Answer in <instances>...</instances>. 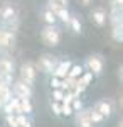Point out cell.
Listing matches in <instances>:
<instances>
[{
    "label": "cell",
    "instance_id": "cell-1",
    "mask_svg": "<svg viewBox=\"0 0 123 127\" xmlns=\"http://www.w3.org/2000/svg\"><path fill=\"white\" fill-rule=\"evenodd\" d=\"M42 41H44L47 46H57L59 41H61V32H59V29L52 27V26L49 24L46 29H42Z\"/></svg>",
    "mask_w": 123,
    "mask_h": 127
},
{
    "label": "cell",
    "instance_id": "cell-2",
    "mask_svg": "<svg viewBox=\"0 0 123 127\" xmlns=\"http://www.w3.org/2000/svg\"><path fill=\"white\" fill-rule=\"evenodd\" d=\"M20 78L24 83L27 85H32L34 80H36V69H34V64L32 63H24L20 66Z\"/></svg>",
    "mask_w": 123,
    "mask_h": 127
},
{
    "label": "cell",
    "instance_id": "cell-3",
    "mask_svg": "<svg viewBox=\"0 0 123 127\" xmlns=\"http://www.w3.org/2000/svg\"><path fill=\"white\" fill-rule=\"evenodd\" d=\"M14 92H15V95L19 98H30L32 97V90L29 87L27 83H24V81H17V83H14Z\"/></svg>",
    "mask_w": 123,
    "mask_h": 127
},
{
    "label": "cell",
    "instance_id": "cell-4",
    "mask_svg": "<svg viewBox=\"0 0 123 127\" xmlns=\"http://www.w3.org/2000/svg\"><path fill=\"white\" fill-rule=\"evenodd\" d=\"M88 68L95 75H101V71H103V59L100 56H91L88 59Z\"/></svg>",
    "mask_w": 123,
    "mask_h": 127
},
{
    "label": "cell",
    "instance_id": "cell-5",
    "mask_svg": "<svg viewBox=\"0 0 123 127\" xmlns=\"http://www.w3.org/2000/svg\"><path fill=\"white\" fill-rule=\"evenodd\" d=\"M69 68H71V61H62V63H59L56 68H54V71H52V76H57V78L62 80V78L67 75Z\"/></svg>",
    "mask_w": 123,
    "mask_h": 127
},
{
    "label": "cell",
    "instance_id": "cell-6",
    "mask_svg": "<svg viewBox=\"0 0 123 127\" xmlns=\"http://www.w3.org/2000/svg\"><path fill=\"white\" fill-rule=\"evenodd\" d=\"M14 34L7 32V31H0V48H9L14 44Z\"/></svg>",
    "mask_w": 123,
    "mask_h": 127
},
{
    "label": "cell",
    "instance_id": "cell-7",
    "mask_svg": "<svg viewBox=\"0 0 123 127\" xmlns=\"http://www.w3.org/2000/svg\"><path fill=\"white\" fill-rule=\"evenodd\" d=\"M78 126L79 127H91L93 122L89 119V110H81L78 114Z\"/></svg>",
    "mask_w": 123,
    "mask_h": 127
},
{
    "label": "cell",
    "instance_id": "cell-8",
    "mask_svg": "<svg viewBox=\"0 0 123 127\" xmlns=\"http://www.w3.org/2000/svg\"><path fill=\"white\" fill-rule=\"evenodd\" d=\"M41 66H42V69L46 73H52L54 71V58L49 56V54H44L41 58Z\"/></svg>",
    "mask_w": 123,
    "mask_h": 127
},
{
    "label": "cell",
    "instance_id": "cell-9",
    "mask_svg": "<svg viewBox=\"0 0 123 127\" xmlns=\"http://www.w3.org/2000/svg\"><path fill=\"white\" fill-rule=\"evenodd\" d=\"M12 98V93H10V88L9 85H3L0 83V107H3L7 102Z\"/></svg>",
    "mask_w": 123,
    "mask_h": 127
},
{
    "label": "cell",
    "instance_id": "cell-10",
    "mask_svg": "<svg viewBox=\"0 0 123 127\" xmlns=\"http://www.w3.org/2000/svg\"><path fill=\"white\" fill-rule=\"evenodd\" d=\"M96 110L103 115V117H110L111 115V103L110 102H100L96 105Z\"/></svg>",
    "mask_w": 123,
    "mask_h": 127
},
{
    "label": "cell",
    "instance_id": "cell-11",
    "mask_svg": "<svg viewBox=\"0 0 123 127\" xmlns=\"http://www.w3.org/2000/svg\"><path fill=\"white\" fill-rule=\"evenodd\" d=\"M0 73H14V63L7 58L0 59Z\"/></svg>",
    "mask_w": 123,
    "mask_h": 127
},
{
    "label": "cell",
    "instance_id": "cell-12",
    "mask_svg": "<svg viewBox=\"0 0 123 127\" xmlns=\"http://www.w3.org/2000/svg\"><path fill=\"white\" fill-rule=\"evenodd\" d=\"M93 20L98 26H103L104 22H106V14H104L103 10H95L93 12Z\"/></svg>",
    "mask_w": 123,
    "mask_h": 127
},
{
    "label": "cell",
    "instance_id": "cell-13",
    "mask_svg": "<svg viewBox=\"0 0 123 127\" xmlns=\"http://www.w3.org/2000/svg\"><path fill=\"white\" fill-rule=\"evenodd\" d=\"M81 75H83V68H81L79 64H76V66L71 64V68H69L66 76H69V78H78V76H81Z\"/></svg>",
    "mask_w": 123,
    "mask_h": 127
},
{
    "label": "cell",
    "instance_id": "cell-14",
    "mask_svg": "<svg viewBox=\"0 0 123 127\" xmlns=\"http://www.w3.org/2000/svg\"><path fill=\"white\" fill-rule=\"evenodd\" d=\"M0 15H2V19H3V20H10L14 15H15V10L12 9L10 5H7V7H3V9H2Z\"/></svg>",
    "mask_w": 123,
    "mask_h": 127
},
{
    "label": "cell",
    "instance_id": "cell-15",
    "mask_svg": "<svg viewBox=\"0 0 123 127\" xmlns=\"http://www.w3.org/2000/svg\"><path fill=\"white\" fill-rule=\"evenodd\" d=\"M15 119H17V126L19 127H32V122H30L24 114H17Z\"/></svg>",
    "mask_w": 123,
    "mask_h": 127
},
{
    "label": "cell",
    "instance_id": "cell-16",
    "mask_svg": "<svg viewBox=\"0 0 123 127\" xmlns=\"http://www.w3.org/2000/svg\"><path fill=\"white\" fill-rule=\"evenodd\" d=\"M123 27H122V24H118V26H113V39L116 41V42H122L123 41Z\"/></svg>",
    "mask_w": 123,
    "mask_h": 127
},
{
    "label": "cell",
    "instance_id": "cell-17",
    "mask_svg": "<svg viewBox=\"0 0 123 127\" xmlns=\"http://www.w3.org/2000/svg\"><path fill=\"white\" fill-rule=\"evenodd\" d=\"M20 108H22V114H30L32 112V105H30L29 98H20Z\"/></svg>",
    "mask_w": 123,
    "mask_h": 127
},
{
    "label": "cell",
    "instance_id": "cell-18",
    "mask_svg": "<svg viewBox=\"0 0 123 127\" xmlns=\"http://www.w3.org/2000/svg\"><path fill=\"white\" fill-rule=\"evenodd\" d=\"M56 15L62 20V22H69V19H71V15H69V12L66 10V7H64V9H59L56 12Z\"/></svg>",
    "mask_w": 123,
    "mask_h": 127
},
{
    "label": "cell",
    "instance_id": "cell-19",
    "mask_svg": "<svg viewBox=\"0 0 123 127\" xmlns=\"http://www.w3.org/2000/svg\"><path fill=\"white\" fill-rule=\"evenodd\" d=\"M61 114H64L66 117L73 115V114H74V110H73V107H71V103H66V102H62V105H61Z\"/></svg>",
    "mask_w": 123,
    "mask_h": 127
},
{
    "label": "cell",
    "instance_id": "cell-20",
    "mask_svg": "<svg viewBox=\"0 0 123 127\" xmlns=\"http://www.w3.org/2000/svg\"><path fill=\"white\" fill-rule=\"evenodd\" d=\"M89 119H91L93 124H96V122H101V120H103V115L95 108V110H89Z\"/></svg>",
    "mask_w": 123,
    "mask_h": 127
},
{
    "label": "cell",
    "instance_id": "cell-21",
    "mask_svg": "<svg viewBox=\"0 0 123 127\" xmlns=\"http://www.w3.org/2000/svg\"><path fill=\"white\" fill-rule=\"evenodd\" d=\"M56 14L54 12H51V10H47L46 14H44V20L47 22V24H51V26H54V22H56Z\"/></svg>",
    "mask_w": 123,
    "mask_h": 127
},
{
    "label": "cell",
    "instance_id": "cell-22",
    "mask_svg": "<svg viewBox=\"0 0 123 127\" xmlns=\"http://www.w3.org/2000/svg\"><path fill=\"white\" fill-rule=\"evenodd\" d=\"M0 83L10 85L12 83V73H0Z\"/></svg>",
    "mask_w": 123,
    "mask_h": 127
},
{
    "label": "cell",
    "instance_id": "cell-23",
    "mask_svg": "<svg viewBox=\"0 0 123 127\" xmlns=\"http://www.w3.org/2000/svg\"><path fill=\"white\" fill-rule=\"evenodd\" d=\"M71 107H73V110L76 112V110H81V108H83V103H81V100L78 97H74L71 100Z\"/></svg>",
    "mask_w": 123,
    "mask_h": 127
},
{
    "label": "cell",
    "instance_id": "cell-24",
    "mask_svg": "<svg viewBox=\"0 0 123 127\" xmlns=\"http://www.w3.org/2000/svg\"><path fill=\"white\" fill-rule=\"evenodd\" d=\"M69 22H71V26H73V31L79 34V32H81V24H79V20L74 19V17H71V19H69Z\"/></svg>",
    "mask_w": 123,
    "mask_h": 127
},
{
    "label": "cell",
    "instance_id": "cell-25",
    "mask_svg": "<svg viewBox=\"0 0 123 127\" xmlns=\"http://www.w3.org/2000/svg\"><path fill=\"white\" fill-rule=\"evenodd\" d=\"M52 97L56 102H62V97H64V92L62 90H59V88H54V93H52Z\"/></svg>",
    "mask_w": 123,
    "mask_h": 127
},
{
    "label": "cell",
    "instance_id": "cell-26",
    "mask_svg": "<svg viewBox=\"0 0 123 127\" xmlns=\"http://www.w3.org/2000/svg\"><path fill=\"white\" fill-rule=\"evenodd\" d=\"M7 124L10 127H19L17 126V119H15V115H12V114H7Z\"/></svg>",
    "mask_w": 123,
    "mask_h": 127
},
{
    "label": "cell",
    "instance_id": "cell-27",
    "mask_svg": "<svg viewBox=\"0 0 123 127\" xmlns=\"http://www.w3.org/2000/svg\"><path fill=\"white\" fill-rule=\"evenodd\" d=\"M51 107H52V112L56 114V115H61V103L59 102H51Z\"/></svg>",
    "mask_w": 123,
    "mask_h": 127
},
{
    "label": "cell",
    "instance_id": "cell-28",
    "mask_svg": "<svg viewBox=\"0 0 123 127\" xmlns=\"http://www.w3.org/2000/svg\"><path fill=\"white\" fill-rule=\"evenodd\" d=\"M51 87H52V88H59V87H61V78L52 76V80H51Z\"/></svg>",
    "mask_w": 123,
    "mask_h": 127
},
{
    "label": "cell",
    "instance_id": "cell-29",
    "mask_svg": "<svg viewBox=\"0 0 123 127\" xmlns=\"http://www.w3.org/2000/svg\"><path fill=\"white\" fill-rule=\"evenodd\" d=\"M122 2H123V0H111V9L122 10Z\"/></svg>",
    "mask_w": 123,
    "mask_h": 127
},
{
    "label": "cell",
    "instance_id": "cell-30",
    "mask_svg": "<svg viewBox=\"0 0 123 127\" xmlns=\"http://www.w3.org/2000/svg\"><path fill=\"white\" fill-rule=\"evenodd\" d=\"M51 2H54L57 7H61V9H64V7L67 5V0H51Z\"/></svg>",
    "mask_w": 123,
    "mask_h": 127
},
{
    "label": "cell",
    "instance_id": "cell-31",
    "mask_svg": "<svg viewBox=\"0 0 123 127\" xmlns=\"http://www.w3.org/2000/svg\"><path fill=\"white\" fill-rule=\"evenodd\" d=\"M73 93H66L64 97H62V102H66V103H71V100H73Z\"/></svg>",
    "mask_w": 123,
    "mask_h": 127
},
{
    "label": "cell",
    "instance_id": "cell-32",
    "mask_svg": "<svg viewBox=\"0 0 123 127\" xmlns=\"http://www.w3.org/2000/svg\"><path fill=\"white\" fill-rule=\"evenodd\" d=\"M81 2H83V5H88V3H89L91 0H81Z\"/></svg>",
    "mask_w": 123,
    "mask_h": 127
}]
</instances>
